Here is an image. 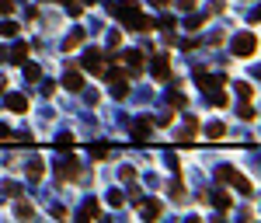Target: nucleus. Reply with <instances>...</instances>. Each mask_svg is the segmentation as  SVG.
Instances as JSON below:
<instances>
[{
    "label": "nucleus",
    "mask_w": 261,
    "mask_h": 223,
    "mask_svg": "<svg viewBox=\"0 0 261 223\" xmlns=\"http://www.w3.org/2000/svg\"><path fill=\"white\" fill-rule=\"evenodd\" d=\"M216 178H219V181H230V185H237L240 192H251V181H247V178H244L240 171H233L230 164H219V171H216Z\"/></svg>",
    "instance_id": "nucleus-1"
},
{
    "label": "nucleus",
    "mask_w": 261,
    "mask_h": 223,
    "mask_svg": "<svg viewBox=\"0 0 261 223\" xmlns=\"http://www.w3.org/2000/svg\"><path fill=\"white\" fill-rule=\"evenodd\" d=\"M254 53H258V39L247 35V32H240L233 39V56H254Z\"/></svg>",
    "instance_id": "nucleus-2"
},
{
    "label": "nucleus",
    "mask_w": 261,
    "mask_h": 223,
    "mask_svg": "<svg viewBox=\"0 0 261 223\" xmlns=\"http://www.w3.org/2000/svg\"><path fill=\"white\" fill-rule=\"evenodd\" d=\"M4 108H7V112L25 115V112H28V98H25V94H18V91H4Z\"/></svg>",
    "instance_id": "nucleus-3"
},
{
    "label": "nucleus",
    "mask_w": 261,
    "mask_h": 223,
    "mask_svg": "<svg viewBox=\"0 0 261 223\" xmlns=\"http://www.w3.org/2000/svg\"><path fill=\"white\" fill-rule=\"evenodd\" d=\"M84 70H87V74H101V70H105V53H101V49L84 53Z\"/></svg>",
    "instance_id": "nucleus-4"
},
{
    "label": "nucleus",
    "mask_w": 261,
    "mask_h": 223,
    "mask_svg": "<svg viewBox=\"0 0 261 223\" xmlns=\"http://www.w3.org/2000/svg\"><path fill=\"white\" fill-rule=\"evenodd\" d=\"M150 70L157 80H167L171 77V60H167V53H160V56H153V63H150Z\"/></svg>",
    "instance_id": "nucleus-5"
},
{
    "label": "nucleus",
    "mask_w": 261,
    "mask_h": 223,
    "mask_svg": "<svg viewBox=\"0 0 261 223\" xmlns=\"http://www.w3.org/2000/svg\"><path fill=\"white\" fill-rule=\"evenodd\" d=\"M139 213H143V220H157V216L164 213V202H157V199H143V202H139Z\"/></svg>",
    "instance_id": "nucleus-6"
},
{
    "label": "nucleus",
    "mask_w": 261,
    "mask_h": 223,
    "mask_svg": "<svg viewBox=\"0 0 261 223\" xmlns=\"http://www.w3.org/2000/svg\"><path fill=\"white\" fill-rule=\"evenodd\" d=\"M28 53H32V49H28V42H18V46H11V49H7V60L21 67V63L28 60Z\"/></svg>",
    "instance_id": "nucleus-7"
},
{
    "label": "nucleus",
    "mask_w": 261,
    "mask_h": 223,
    "mask_svg": "<svg viewBox=\"0 0 261 223\" xmlns=\"http://www.w3.org/2000/svg\"><path fill=\"white\" fill-rule=\"evenodd\" d=\"M195 84L202 91H216V87H223V77H212V74H198Z\"/></svg>",
    "instance_id": "nucleus-8"
},
{
    "label": "nucleus",
    "mask_w": 261,
    "mask_h": 223,
    "mask_svg": "<svg viewBox=\"0 0 261 223\" xmlns=\"http://www.w3.org/2000/svg\"><path fill=\"white\" fill-rule=\"evenodd\" d=\"M150 133H153V122H150V119H139V122L132 126V136H136V140H150Z\"/></svg>",
    "instance_id": "nucleus-9"
},
{
    "label": "nucleus",
    "mask_w": 261,
    "mask_h": 223,
    "mask_svg": "<svg viewBox=\"0 0 261 223\" xmlns=\"http://www.w3.org/2000/svg\"><path fill=\"white\" fill-rule=\"evenodd\" d=\"M63 87H66V91H80V87H84V74H77V70H66Z\"/></svg>",
    "instance_id": "nucleus-10"
},
{
    "label": "nucleus",
    "mask_w": 261,
    "mask_h": 223,
    "mask_svg": "<svg viewBox=\"0 0 261 223\" xmlns=\"http://www.w3.org/2000/svg\"><path fill=\"white\" fill-rule=\"evenodd\" d=\"M56 174L70 181V178H77V174H80V167H77V160H66V164H56Z\"/></svg>",
    "instance_id": "nucleus-11"
},
{
    "label": "nucleus",
    "mask_w": 261,
    "mask_h": 223,
    "mask_svg": "<svg viewBox=\"0 0 261 223\" xmlns=\"http://www.w3.org/2000/svg\"><path fill=\"white\" fill-rule=\"evenodd\" d=\"M115 14H119V18H122V21L129 25L132 18L139 14V7H136V4H115Z\"/></svg>",
    "instance_id": "nucleus-12"
},
{
    "label": "nucleus",
    "mask_w": 261,
    "mask_h": 223,
    "mask_svg": "<svg viewBox=\"0 0 261 223\" xmlns=\"http://www.w3.org/2000/svg\"><path fill=\"white\" fill-rule=\"evenodd\" d=\"M205 136H209V140H223V136H226V126L216 119V122H209V126H205Z\"/></svg>",
    "instance_id": "nucleus-13"
},
{
    "label": "nucleus",
    "mask_w": 261,
    "mask_h": 223,
    "mask_svg": "<svg viewBox=\"0 0 261 223\" xmlns=\"http://www.w3.org/2000/svg\"><path fill=\"white\" fill-rule=\"evenodd\" d=\"M101 216V206L91 199V202H84V209H80V220H98Z\"/></svg>",
    "instance_id": "nucleus-14"
},
{
    "label": "nucleus",
    "mask_w": 261,
    "mask_h": 223,
    "mask_svg": "<svg viewBox=\"0 0 261 223\" xmlns=\"http://www.w3.org/2000/svg\"><path fill=\"white\" fill-rule=\"evenodd\" d=\"M42 174H46V164H42L39 157H35V160H28V178H32V181H39Z\"/></svg>",
    "instance_id": "nucleus-15"
},
{
    "label": "nucleus",
    "mask_w": 261,
    "mask_h": 223,
    "mask_svg": "<svg viewBox=\"0 0 261 223\" xmlns=\"http://www.w3.org/2000/svg\"><path fill=\"white\" fill-rule=\"evenodd\" d=\"M126 63H129L132 74L139 77V70H143V53H126Z\"/></svg>",
    "instance_id": "nucleus-16"
},
{
    "label": "nucleus",
    "mask_w": 261,
    "mask_h": 223,
    "mask_svg": "<svg viewBox=\"0 0 261 223\" xmlns=\"http://www.w3.org/2000/svg\"><path fill=\"white\" fill-rule=\"evenodd\" d=\"M21 70H25V77H28V80H39V77H42V70H39L35 63H28V60L21 63Z\"/></svg>",
    "instance_id": "nucleus-17"
},
{
    "label": "nucleus",
    "mask_w": 261,
    "mask_h": 223,
    "mask_svg": "<svg viewBox=\"0 0 261 223\" xmlns=\"http://www.w3.org/2000/svg\"><path fill=\"white\" fill-rule=\"evenodd\" d=\"M0 35H4V39H14V35H18V21H4V25H0Z\"/></svg>",
    "instance_id": "nucleus-18"
},
{
    "label": "nucleus",
    "mask_w": 261,
    "mask_h": 223,
    "mask_svg": "<svg viewBox=\"0 0 261 223\" xmlns=\"http://www.w3.org/2000/svg\"><path fill=\"white\" fill-rule=\"evenodd\" d=\"M212 202H216V209H230V195H226L223 188H219V192L212 195Z\"/></svg>",
    "instance_id": "nucleus-19"
},
{
    "label": "nucleus",
    "mask_w": 261,
    "mask_h": 223,
    "mask_svg": "<svg viewBox=\"0 0 261 223\" xmlns=\"http://www.w3.org/2000/svg\"><path fill=\"white\" fill-rule=\"evenodd\" d=\"M14 213H18L21 220H28V216H32L35 209H32V202H14Z\"/></svg>",
    "instance_id": "nucleus-20"
},
{
    "label": "nucleus",
    "mask_w": 261,
    "mask_h": 223,
    "mask_svg": "<svg viewBox=\"0 0 261 223\" xmlns=\"http://www.w3.org/2000/svg\"><path fill=\"white\" fill-rule=\"evenodd\" d=\"M171 199H174V202H185V185H181V181L171 185Z\"/></svg>",
    "instance_id": "nucleus-21"
},
{
    "label": "nucleus",
    "mask_w": 261,
    "mask_h": 223,
    "mask_svg": "<svg viewBox=\"0 0 261 223\" xmlns=\"http://www.w3.org/2000/svg\"><path fill=\"white\" fill-rule=\"evenodd\" d=\"M80 42H84V32H73V35L66 39V53H70V49H77Z\"/></svg>",
    "instance_id": "nucleus-22"
},
{
    "label": "nucleus",
    "mask_w": 261,
    "mask_h": 223,
    "mask_svg": "<svg viewBox=\"0 0 261 223\" xmlns=\"http://www.w3.org/2000/svg\"><path fill=\"white\" fill-rule=\"evenodd\" d=\"M202 21H205V18L195 14V18H188V21H185V28H188V32H198V28H202Z\"/></svg>",
    "instance_id": "nucleus-23"
},
{
    "label": "nucleus",
    "mask_w": 261,
    "mask_h": 223,
    "mask_svg": "<svg viewBox=\"0 0 261 223\" xmlns=\"http://www.w3.org/2000/svg\"><path fill=\"white\" fill-rule=\"evenodd\" d=\"M126 199H122V192H108V206H122Z\"/></svg>",
    "instance_id": "nucleus-24"
},
{
    "label": "nucleus",
    "mask_w": 261,
    "mask_h": 223,
    "mask_svg": "<svg viewBox=\"0 0 261 223\" xmlns=\"http://www.w3.org/2000/svg\"><path fill=\"white\" fill-rule=\"evenodd\" d=\"M119 174H122V181H132V178H136V167H129V164H126Z\"/></svg>",
    "instance_id": "nucleus-25"
},
{
    "label": "nucleus",
    "mask_w": 261,
    "mask_h": 223,
    "mask_svg": "<svg viewBox=\"0 0 261 223\" xmlns=\"http://www.w3.org/2000/svg\"><path fill=\"white\" fill-rule=\"evenodd\" d=\"M240 119H254V108H251V105H247V101H244V105H240Z\"/></svg>",
    "instance_id": "nucleus-26"
},
{
    "label": "nucleus",
    "mask_w": 261,
    "mask_h": 223,
    "mask_svg": "<svg viewBox=\"0 0 261 223\" xmlns=\"http://www.w3.org/2000/svg\"><path fill=\"white\" fill-rule=\"evenodd\" d=\"M91 153H94V157H108L112 150H108V147H101V143H98V147H91Z\"/></svg>",
    "instance_id": "nucleus-27"
},
{
    "label": "nucleus",
    "mask_w": 261,
    "mask_h": 223,
    "mask_svg": "<svg viewBox=\"0 0 261 223\" xmlns=\"http://www.w3.org/2000/svg\"><path fill=\"white\" fill-rule=\"evenodd\" d=\"M11 11H14V4L11 0H0V14H11Z\"/></svg>",
    "instance_id": "nucleus-28"
},
{
    "label": "nucleus",
    "mask_w": 261,
    "mask_h": 223,
    "mask_svg": "<svg viewBox=\"0 0 261 223\" xmlns=\"http://www.w3.org/2000/svg\"><path fill=\"white\" fill-rule=\"evenodd\" d=\"M178 4H181L185 11H192V7H195V0H178Z\"/></svg>",
    "instance_id": "nucleus-29"
},
{
    "label": "nucleus",
    "mask_w": 261,
    "mask_h": 223,
    "mask_svg": "<svg viewBox=\"0 0 261 223\" xmlns=\"http://www.w3.org/2000/svg\"><path fill=\"white\" fill-rule=\"evenodd\" d=\"M153 7H171V0H153Z\"/></svg>",
    "instance_id": "nucleus-30"
},
{
    "label": "nucleus",
    "mask_w": 261,
    "mask_h": 223,
    "mask_svg": "<svg viewBox=\"0 0 261 223\" xmlns=\"http://www.w3.org/2000/svg\"><path fill=\"white\" fill-rule=\"evenodd\" d=\"M4 91H7V80H4V77H0V94H4Z\"/></svg>",
    "instance_id": "nucleus-31"
},
{
    "label": "nucleus",
    "mask_w": 261,
    "mask_h": 223,
    "mask_svg": "<svg viewBox=\"0 0 261 223\" xmlns=\"http://www.w3.org/2000/svg\"><path fill=\"white\" fill-rule=\"evenodd\" d=\"M0 140H7V126H0Z\"/></svg>",
    "instance_id": "nucleus-32"
}]
</instances>
